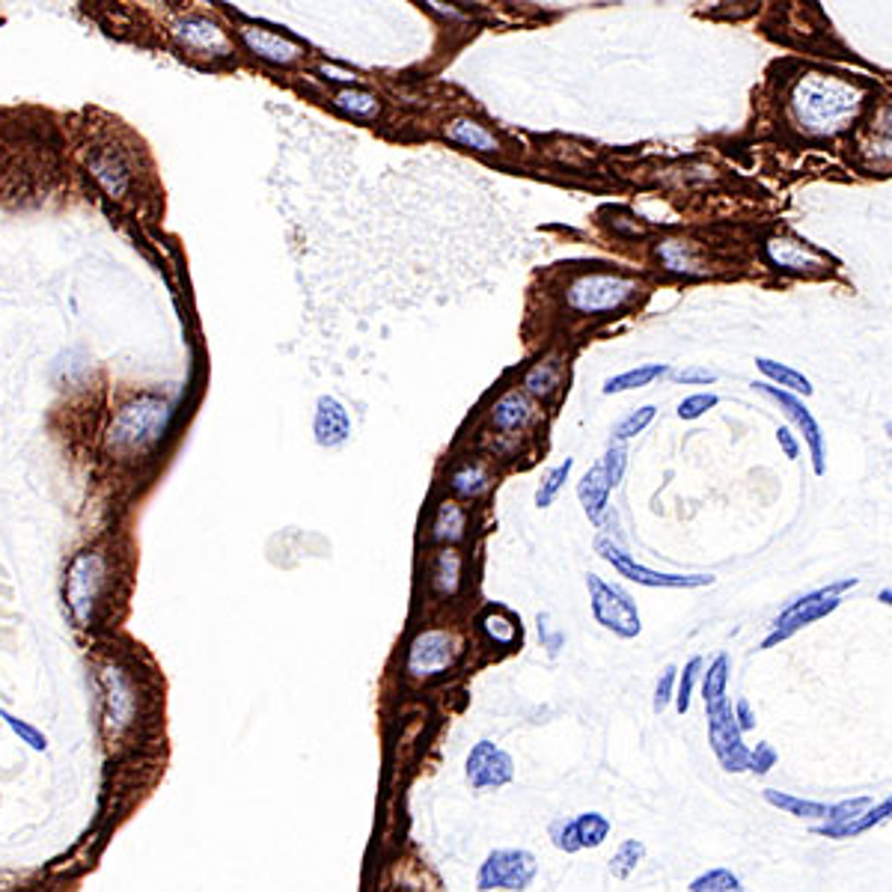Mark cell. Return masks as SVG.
Returning a JSON list of instances; mask_svg holds the SVG:
<instances>
[{
    "instance_id": "obj_38",
    "label": "cell",
    "mask_w": 892,
    "mask_h": 892,
    "mask_svg": "<svg viewBox=\"0 0 892 892\" xmlns=\"http://www.w3.org/2000/svg\"><path fill=\"white\" fill-rule=\"evenodd\" d=\"M687 892H744L740 878L729 869H708L699 878H693Z\"/></svg>"
},
{
    "instance_id": "obj_42",
    "label": "cell",
    "mask_w": 892,
    "mask_h": 892,
    "mask_svg": "<svg viewBox=\"0 0 892 892\" xmlns=\"http://www.w3.org/2000/svg\"><path fill=\"white\" fill-rule=\"evenodd\" d=\"M720 405V396L717 393H693V396H684L682 402H678V417L682 419H699L703 414H708L712 408H717Z\"/></svg>"
},
{
    "instance_id": "obj_25",
    "label": "cell",
    "mask_w": 892,
    "mask_h": 892,
    "mask_svg": "<svg viewBox=\"0 0 892 892\" xmlns=\"http://www.w3.org/2000/svg\"><path fill=\"white\" fill-rule=\"evenodd\" d=\"M610 491H613V485H610L601 461H595L578 483V500L592 523L604 521V515L610 509Z\"/></svg>"
},
{
    "instance_id": "obj_20",
    "label": "cell",
    "mask_w": 892,
    "mask_h": 892,
    "mask_svg": "<svg viewBox=\"0 0 892 892\" xmlns=\"http://www.w3.org/2000/svg\"><path fill=\"white\" fill-rule=\"evenodd\" d=\"M313 437L324 449H336L352 437V414L336 396H319L315 402Z\"/></svg>"
},
{
    "instance_id": "obj_23",
    "label": "cell",
    "mask_w": 892,
    "mask_h": 892,
    "mask_svg": "<svg viewBox=\"0 0 892 892\" xmlns=\"http://www.w3.org/2000/svg\"><path fill=\"white\" fill-rule=\"evenodd\" d=\"M446 485L449 491L456 494V500H479L485 494L494 488V470L485 461H458V465L449 467L446 474Z\"/></svg>"
},
{
    "instance_id": "obj_21",
    "label": "cell",
    "mask_w": 892,
    "mask_h": 892,
    "mask_svg": "<svg viewBox=\"0 0 892 892\" xmlns=\"http://www.w3.org/2000/svg\"><path fill=\"white\" fill-rule=\"evenodd\" d=\"M444 137L449 143L461 146V149H470V153L479 155L504 153V141H500L488 125L474 120V116H453V120L444 125Z\"/></svg>"
},
{
    "instance_id": "obj_17",
    "label": "cell",
    "mask_w": 892,
    "mask_h": 892,
    "mask_svg": "<svg viewBox=\"0 0 892 892\" xmlns=\"http://www.w3.org/2000/svg\"><path fill=\"white\" fill-rule=\"evenodd\" d=\"M541 423L539 402L530 400L521 387L506 390L488 408V426L500 437H518Z\"/></svg>"
},
{
    "instance_id": "obj_29",
    "label": "cell",
    "mask_w": 892,
    "mask_h": 892,
    "mask_svg": "<svg viewBox=\"0 0 892 892\" xmlns=\"http://www.w3.org/2000/svg\"><path fill=\"white\" fill-rule=\"evenodd\" d=\"M476 625L485 640L497 649H515V643H521V622L504 608H488Z\"/></svg>"
},
{
    "instance_id": "obj_12",
    "label": "cell",
    "mask_w": 892,
    "mask_h": 892,
    "mask_svg": "<svg viewBox=\"0 0 892 892\" xmlns=\"http://www.w3.org/2000/svg\"><path fill=\"white\" fill-rule=\"evenodd\" d=\"M465 774L474 791H497L515 779V759L494 740H476L467 753Z\"/></svg>"
},
{
    "instance_id": "obj_44",
    "label": "cell",
    "mask_w": 892,
    "mask_h": 892,
    "mask_svg": "<svg viewBox=\"0 0 892 892\" xmlns=\"http://www.w3.org/2000/svg\"><path fill=\"white\" fill-rule=\"evenodd\" d=\"M675 684H678V670H675V666H664V673H661V678H657V687H655V705H652L655 714H661L666 705L673 703Z\"/></svg>"
},
{
    "instance_id": "obj_47",
    "label": "cell",
    "mask_w": 892,
    "mask_h": 892,
    "mask_svg": "<svg viewBox=\"0 0 892 892\" xmlns=\"http://www.w3.org/2000/svg\"><path fill=\"white\" fill-rule=\"evenodd\" d=\"M673 378L678 384H714L717 381V372L705 370V366H687V370L673 372Z\"/></svg>"
},
{
    "instance_id": "obj_3",
    "label": "cell",
    "mask_w": 892,
    "mask_h": 892,
    "mask_svg": "<svg viewBox=\"0 0 892 892\" xmlns=\"http://www.w3.org/2000/svg\"><path fill=\"white\" fill-rule=\"evenodd\" d=\"M98 684V726L107 747L120 750L137 735L146 712V693L132 664L111 657L95 673Z\"/></svg>"
},
{
    "instance_id": "obj_14",
    "label": "cell",
    "mask_w": 892,
    "mask_h": 892,
    "mask_svg": "<svg viewBox=\"0 0 892 892\" xmlns=\"http://www.w3.org/2000/svg\"><path fill=\"white\" fill-rule=\"evenodd\" d=\"M610 830V818H604L601 812H580L574 818H560L551 824V842L557 851L562 854H578V851H587V848H601L608 842Z\"/></svg>"
},
{
    "instance_id": "obj_53",
    "label": "cell",
    "mask_w": 892,
    "mask_h": 892,
    "mask_svg": "<svg viewBox=\"0 0 892 892\" xmlns=\"http://www.w3.org/2000/svg\"><path fill=\"white\" fill-rule=\"evenodd\" d=\"M886 432H890V437H892V423H886Z\"/></svg>"
},
{
    "instance_id": "obj_13",
    "label": "cell",
    "mask_w": 892,
    "mask_h": 892,
    "mask_svg": "<svg viewBox=\"0 0 892 892\" xmlns=\"http://www.w3.org/2000/svg\"><path fill=\"white\" fill-rule=\"evenodd\" d=\"M238 42L247 48L250 58L262 60V63L277 69L298 66L307 54V48L298 39L277 33V30L259 28V24H241L238 28Z\"/></svg>"
},
{
    "instance_id": "obj_11",
    "label": "cell",
    "mask_w": 892,
    "mask_h": 892,
    "mask_svg": "<svg viewBox=\"0 0 892 892\" xmlns=\"http://www.w3.org/2000/svg\"><path fill=\"white\" fill-rule=\"evenodd\" d=\"M170 39L190 58L229 60L232 58V37L218 21L200 12H185L170 21Z\"/></svg>"
},
{
    "instance_id": "obj_34",
    "label": "cell",
    "mask_w": 892,
    "mask_h": 892,
    "mask_svg": "<svg viewBox=\"0 0 892 892\" xmlns=\"http://www.w3.org/2000/svg\"><path fill=\"white\" fill-rule=\"evenodd\" d=\"M756 366H759L761 375H765L768 384H774V387L786 390V393H803V396L812 393V384H809L807 375L798 370H791L786 363L770 361V357H756Z\"/></svg>"
},
{
    "instance_id": "obj_41",
    "label": "cell",
    "mask_w": 892,
    "mask_h": 892,
    "mask_svg": "<svg viewBox=\"0 0 892 892\" xmlns=\"http://www.w3.org/2000/svg\"><path fill=\"white\" fill-rule=\"evenodd\" d=\"M872 798H854V800H842V803H836V807H830V812H827V827H839V824H848V821H854L857 816H863L865 809H872Z\"/></svg>"
},
{
    "instance_id": "obj_45",
    "label": "cell",
    "mask_w": 892,
    "mask_h": 892,
    "mask_svg": "<svg viewBox=\"0 0 892 892\" xmlns=\"http://www.w3.org/2000/svg\"><path fill=\"white\" fill-rule=\"evenodd\" d=\"M536 622H539L541 646L548 649V655L557 657V655H560V649L566 646V634H562L560 627L553 625L551 616H548V613H539V619H536Z\"/></svg>"
},
{
    "instance_id": "obj_24",
    "label": "cell",
    "mask_w": 892,
    "mask_h": 892,
    "mask_svg": "<svg viewBox=\"0 0 892 892\" xmlns=\"http://www.w3.org/2000/svg\"><path fill=\"white\" fill-rule=\"evenodd\" d=\"M428 539L440 544V548H453V544L467 539V509L458 504L456 497L440 500L435 506V515H432V523H428Z\"/></svg>"
},
{
    "instance_id": "obj_19",
    "label": "cell",
    "mask_w": 892,
    "mask_h": 892,
    "mask_svg": "<svg viewBox=\"0 0 892 892\" xmlns=\"http://www.w3.org/2000/svg\"><path fill=\"white\" fill-rule=\"evenodd\" d=\"M765 257L770 266L788 274H818L827 268V257L821 250L791 236H770L765 241Z\"/></svg>"
},
{
    "instance_id": "obj_31",
    "label": "cell",
    "mask_w": 892,
    "mask_h": 892,
    "mask_svg": "<svg viewBox=\"0 0 892 892\" xmlns=\"http://www.w3.org/2000/svg\"><path fill=\"white\" fill-rule=\"evenodd\" d=\"M331 102L340 114L352 116V120H361V123H372V120H378L381 114V98L375 93H370V90H363V86L336 90Z\"/></svg>"
},
{
    "instance_id": "obj_6",
    "label": "cell",
    "mask_w": 892,
    "mask_h": 892,
    "mask_svg": "<svg viewBox=\"0 0 892 892\" xmlns=\"http://www.w3.org/2000/svg\"><path fill=\"white\" fill-rule=\"evenodd\" d=\"M461 655V640L449 627H423L411 636L405 652V675L411 682H435L456 666Z\"/></svg>"
},
{
    "instance_id": "obj_10",
    "label": "cell",
    "mask_w": 892,
    "mask_h": 892,
    "mask_svg": "<svg viewBox=\"0 0 892 892\" xmlns=\"http://www.w3.org/2000/svg\"><path fill=\"white\" fill-rule=\"evenodd\" d=\"M595 553L601 560L613 566V571H619V578H627L640 583V587H652V589H705L714 587V574H666V571H655L643 566V562L631 560L616 541L608 539V536H599L595 539Z\"/></svg>"
},
{
    "instance_id": "obj_5",
    "label": "cell",
    "mask_w": 892,
    "mask_h": 892,
    "mask_svg": "<svg viewBox=\"0 0 892 892\" xmlns=\"http://www.w3.org/2000/svg\"><path fill=\"white\" fill-rule=\"evenodd\" d=\"M640 280L625 274H578L566 286L562 301L574 315L583 319H599V315H610L625 310L636 294H640Z\"/></svg>"
},
{
    "instance_id": "obj_1",
    "label": "cell",
    "mask_w": 892,
    "mask_h": 892,
    "mask_svg": "<svg viewBox=\"0 0 892 892\" xmlns=\"http://www.w3.org/2000/svg\"><path fill=\"white\" fill-rule=\"evenodd\" d=\"M863 107V90L833 75H803L791 86L788 111L800 132L836 137L851 128Z\"/></svg>"
},
{
    "instance_id": "obj_49",
    "label": "cell",
    "mask_w": 892,
    "mask_h": 892,
    "mask_svg": "<svg viewBox=\"0 0 892 892\" xmlns=\"http://www.w3.org/2000/svg\"><path fill=\"white\" fill-rule=\"evenodd\" d=\"M732 712H735V723H738V729H740V732L756 729V717H753L750 699H744V696H740V699H738V703H735V708H732Z\"/></svg>"
},
{
    "instance_id": "obj_7",
    "label": "cell",
    "mask_w": 892,
    "mask_h": 892,
    "mask_svg": "<svg viewBox=\"0 0 892 892\" xmlns=\"http://www.w3.org/2000/svg\"><path fill=\"white\" fill-rule=\"evenodd\" d=\"M857 587V578L839 580V583H830V587H821L809 595H800L795 604H788L770 625V634L761 640V649H774L777 643H786L788 636H795L800 627L812 625L818 619L830 616L839 604H842V592L846 589Z\"/></svg>"
},
{
    "instance_id": "obj_51",
    "label": "cell",
    "mask_w": 892,
    "mask_h": 892,
    "mask_svg": "<svg viewBox=\"0 0 892 892\" xmlns=\"http://www.w3.org/2000/svg\"><path fill=\"white\" fill-rule=\"evenodd\" d=\"M881 125H883V132H886V134H890V137H892V105L886 107V111H883Z\"/></svg>"
},
{
    "instance_id": "obj_27",
    "label": "cell",
    "mask_w": 892,
    "mask_h": 892,
    "mask_svg": "<svg viewBox=\"0 0 892 892\" xmlns=\"http://www.w3.org/2000/svg\"><path fill=\"white\" fill-rule=\"evenodd\" d=\"M657 259L670 274L678 277H703L705 262L696 253V247L691 241H678V238H666L657 245Z\"/></svg>"
},
{
    "instance_id": "obj_9",
    "label": "cell",
    "mask_w": 892,
    "mask_h": 892,
    "mask_svg": "<svg viewBox=\"0 0 892 892\" xmlns=\"http://www.w3.org/2000/svg\"><path fill=\"white\" fill-rule=\"evenodd\" d=\"M539 874V860L523 848H497L476 872L479 892H523Z\"/></svg>"
},
{
    "instance_id": "obj_35",
    "label": "cell",
    "mask_w": 892,
    "mask_h": 892,
    "mask_svg": "<svg viewBox=\"0 0 892 892\" xmlns=\"http://www.w3.org/2000/svg\"><path fill=\"white\" fill-rule=\"evenodd\" d=\"M571 467H574V458H566V461H560V465L551 467L548 474L541 476L539 488H536V506L539 509H551L557 504V497L562 494L566 483H569Z\"/></svg>"
},
{
    "instance_id": "obj_50",
    "label": "cell",
    "mask_w": 892,
    "mask_h": 892,
    "mask_svg": "<svg viewBox=\"0 0 892 892\" xmlns=\"http://www.w3.org/2000/svg\"><path fill=\"white\" fill-rule=\"evenodd\" d=\"M777 444L782 446V453H786V458H791V461L800 456V444H798V437L791 435V428H786V426L777 428Z\"/></svg>"
},
{
    "instance_id": "obj_28",
    "label": "cell",
    "mask_w": 892,
    "mask_h": 892,
    "mask_svg": "<svg viewBox=\"0 0 892 892\" xmlns=\"http://www.w3.org/2000/svg\"><path fill=\"white\" fill-rule=\"evenodd\" d=\"M726 687H729V655H717L703 673V703L708 717H717L726 708H732Z\"/></svg>"
},
{
    "instance_id": "obj_37",
    "label": "cell",
    "mask_w": 892,
    "mask_h": 892,
    "mask_svg": "<svg viewBox=\"0 0 892 892\" xmlns=\"http://www.w3.org/2000/svg\"><path fill=\"white\" fill-rule=\"evenodd\" d=\"M655 414H657L655 405H643V408H636V411H631V414H625V417L619 419L616 426H613V444H625V440H631V437L643 435V432L652 426Z\"/></svg>"
},
{
    "instance_id": "obj_39",
    "label": "cell",
    "mask_w": 892,
    "mask_h": 892,
    "mask_svg": "<svg viewBox=\"0 0 892 892\" xmlns=\"http://www.w3.org/2000/svg\"><path fill=\"white\" fill-rule=\"evenodd\" d=\"M0 720L7 723V726H10L12 735H19L21 744H28V747H30V750H33V753H45V750H48L45 732L37 729L33 723L21 720V717H15V714H12V712H7V708H0Z\"/></svg>"
},
{
    "instance_id": "obj_32",
    "label": "cell",
    "mask_w": 892,
    "mask_h": 892,
    "mask_svg": "<svg viewBox=\"0 0 892 892\" xmlns=\"http://www.w3.org/2000/svg\"><path fill=\"white\" fill-rule=\"evenodd\" d=\"M666 375H673V370H670L666 363H643V366H634V370L619 372V375H613V378L604 381L601 393H604V396H619V393H631V390L649 387L652 381L666 378Z\"/></svg>"
},
{
    "instance_id": "obj_16",
    "label": "cell",
    "mask_w": 892,
    "mask_h": 892,
    "mask_svg": "<svg viewBox=\"0 0 892 892\" xmlns=\"http://www.w3.org/2000/svg\"><path fill=\"white\" fill-rule=\"evenodd\" d=\"M753 390L761 393L765 400L777 402L779 408H782V414H786V417L798 426V432L803 435V440H807L809 453H812V470H816L818 476L824 474V435H821V426H818V419L812 417V411H809L807 405L798 400V396H791V393H786V390L774 387V384H768V381L753 384Z\"/></svg>"
},
{
    "instance_id": "obj_26",
    "label": "cell",
    "mask_w": 892,
    "mask_h": 892,
    "mask_svg": "<svg viewBox=\"0 0 892 892\" xmlns=\"http://www.w3.org/2000/svg\"><path fill=\"white\" fill-rule=\"evenodd\" d=\"M562 378H566V370H562L560 357H541L539 363H532L530 370L523 372L521 390L530 400L548 402L562 390Z\"/></svg>"
},
{
    "instance_id": "obj_2",
    "label": "cell",
    "mask_w": 892,
    "mask_h": 892,
    "mask_svg": "<svg viewBox=\"0 0 892 892\" xmlns=\"http://www.w3.org/2000/svg\"><path fill=\"white\" fill-rule=\"evenodd\" d=\"M116 592V566L105 548L77 551L63 574V608L75 627H95L107 616Z\"/></svg>"
},
{
    "instance_id": "obj_30",
    "label": "cell",
    "mask_w": 892,
    "mask_h": 892,
    "mask_svg": "<svg viewBox=\"0 0 892 892\" xmlns=\"http://www.w3.org/2000/svg\"><path fill=\"white\" fill-rule=\"evenodd\" d=\"M890 816H892V795L886 800H881V803H874L872 809H865L863 816H857L854 821H848V824H839V827L816 824L812 827V833L824 836V839H854V836H863V833H869L872 827L883 824V821H886Z\"/></svg>"
},
{
    "instance_id": "obj_36",
    "label": "cell",
    "mask_w": 892,
    "mask_h": 892,
    "mask_svg": "<svg viewBox=\"0 0 892 892\" xmlns=\"http://www.w3.org/2000/svg\"><path fill=\"white\" fill-rule=\"evenodd\" d=\"M646 860V846L640 839H625L622 846L616 848V854L610 857V874L625 881L631 874L636 872V865Z\"/></svg>"
},
{
    "instance_id": "obj_48",
    "label": "cell",
    "mask_w": 892,
    "mask_h": 892,
    "mask_svg": "<svg viewBox=\"0 0 892 892\" xmlns=\"http://www.w3.org/2000/svg\"><path fill=\"white\" fill-rule=\"evenodd\" d=\"M319 75H322L324 81H331V84H342V90H349V86H357V81H361V77L354 75V72L336 69V66H331V63H322V66H319Z\"/></svg>"
},
{
    "instance_id": "obj_8",
    "label": "cell",
    "mask_w": 892,
    "mask_h": 892,
    "mask_svg": "<svg viewBox=\"0 0 892 892\" xmlns=\"http://www.w3.org/2000/svg\"><path fill=\"white\" fill-rule=\"evenodd\" d=\"M589 589V608L592 616L601 627H608L610 634L622 636V640H634L643 631V619L636 610V601L627 595L619 583L599 578V574H587Z\"/></svg>"
},
{
    "instance_id": "obj_43",
    "label": "cell",
    "mask_w": 892,
    "mask_h": 892,
    "mask_svg": "<svg viewBox=\"0 0 892 892\" xmlns=\"http://www.w3.org/2000/svg\"><path fill=\"white\" fill-rule=\"evenodd\" d=\"M601 467H604V474H608L610 485L616 488L619 483H622V476H625V465H627V446L625 444H610L608 453L599 458Z\"/></svg>"
},
{
    "instance_id": "obj_33",
    "label": "cell",
    "mask_w": 892,
    "mask_h": 892,
    "mask_svg": "<svg viewBox=\"0 0 892 892\" xmlns=\"http://www.w3.org/2000/svg\"><path fill=\"white\" fill-rule=\"evenodd\" d=\"M761 798H765V803H770L774 809H779V812H786V816H795V818H816V821H827V812H830L827 803L795 798V795H786V791H777V788H765V791H761Z\"/></svg>"
},
{
    "instance_id": "obj_22",
    "label": "cell",
    "mask_w": 892,
    "mask_h": 892,
    "mask_svg": "<svg viewBox=\"0 0 892 892\" xmlns=\"http://www.w3.org/2000/svg\"><path fill=\"white\" fill-rule=\"evenodd\" d=\"M465 587V560L456 548H440L435 560L428 566V589L435 592L440 601L456 599Z\"/></svg>"
},
{
    "instance_id": "obj_15",
    "label": "cell",
    "mask_w": 892,
    "mask_h": 892,
    "mask_svg": "<svg viewBox=\"0 0 892 892\" xmlns=\"http://www.w3.org/2000/svg\"><path fill=\"white\" fill-rule=\"evenodd\" d=\"M86 170L98 181V188L105 190L111 200H125L134 188V167L128 155L120 146H93L86 155Z\"/></svg>"
},
{
    "instance_id": "obj_40",
    "label": "cell",
    "mask_w": 892,
    "mask_h": 892,
    "mask_svg": "<svg viewBox=\"0 0 892 892\" xmlns=\"http://www.w3.org/2000/svg\"><path fill=\"white\" fill-rule=\"evenodd\" d=\"M699 675H703V657H691L687 666L678 673V687H675V708H678V714L691 712V696Z\"/></svg>"
},
{
    "instance_id": "obj_52",
    "label": "cell",
    "mask_w": 892,
    "mask_h": 892,
    "mask_svg": "<svg viewBox=\"0 0 892 892\" xmlns=\"http://www.w3.org/2000/svg\"><path fill=\"white\" fill-rule=\"evenodd\" d=\"M878 599H881L883 604H890V608H892V589H883V592H881V595H878Z\"/></svg>"
},
{
    "instance_id": "obj_18",
    "label": "cell",
    "mask_w": 892,
    "mask_h": 892,
    "mask_svg": "<svg viewBox=\"0 0 892 892\" xmlns=\"http://www.w3.org/2000/svg\"><path fill=\"white\" fill-rule=\"evenodd\" d=\"M708 740H712V750L723 770H729V774L750 770V750L744 747V732L738 729L732 708H726L717 717H708Z\"/></svg>"
},
{
    "instance_id": "obj_4",
    "label": "cell",
    "mask_w": 892,
    "mask_h": 892,
    "mask_svg": "<svg viewBox=\"0 0 892 892\" xmlns=\"http://www.w3.org/2000/svg\"><path fill=\"white\" fill-rule=\"evenodd\" d=\"M173 419V405L164 396L141 393L120 405L107 426V453L116 458H141L162 444Z\"/></svg>"
},
{
    "instance_id": "obj_46",
    "label": "cell",
    "mask_w": 892,
    "mask_h": 892,
    "mask_svg": "<svg viewBox=\"0 0 892 892\" xmlns=\"http://www.w3.org/2000/svg\"><path fill=\"white\" fill-rule=\"evenodd\" d=\"M777 750L770 744H756V750H750V770L753 774H768L774 765H777Z\"/></svg>"
}]
</instances>
